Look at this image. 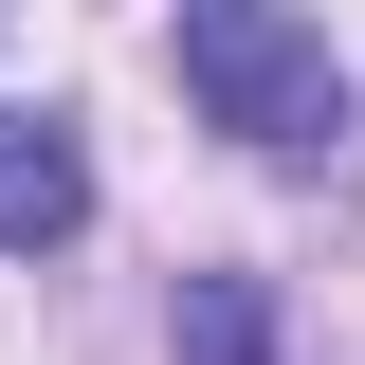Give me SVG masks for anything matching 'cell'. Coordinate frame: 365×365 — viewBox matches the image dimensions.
Masks as SVG:
<instances>
[{
    "label": "cell",
    "mask_w": 365,
    "mask_h": 365,
    "mask_svg": "<svg viewBox=\"0 0 365 365\" xmlns=\"http://www.w3.org/2000/svg\"><path fill=\"white\" fill-rule=\"evenodd\" d=\"M165 55H182V91H201V128H237L256 165H329V146H347V55H329L292 0H182Z\"/></svg>",
    "instance_id": "6da1fadb"
},
{
    "label": "cell",
    "mask_w": 365,
    "mask_h": 365,
    "mask_svg": "<svg viewBox=\"0 0 365 365\" xmlns=\"http://www.w3.org/2000/svg\"><path fill=\"white\" fill-rule=\"evenodd\" d=\"M182 365H274V292L256 274H182Z\"/></svg>",
    "instance_id": "3957f363"
},
{
    "label": "cell",
    "mask_w": 365,
    "mask_h": 365,
    "mask_svg": "<svg viewBox=\"0 0 365 365\" xmlns=\"http://www.w3.org/2000/svg\"><path fill=\"white\" fill-rule=\"evenodd\" d=\"M55 237H91V146L55 110H0V256H55Z\"/></svg>",
    "instance_id": "7a4b0ae2"
}]
</instances>
